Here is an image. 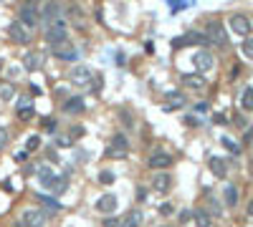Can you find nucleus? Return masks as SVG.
<instances>
[{
  "label": "nucleus",
  "mask_w": 253,
  "mask_h": 227,
  "mask_svg": "<svg viewBox=\"0 0 253 227\" xmlns=\"http://www.w3.org/2000/svg\"><path fill=\"white\" fill-rule=\"evenodd\" d=\"M193 43H205V36H203V33H195V30H193V33H188V36L172 41L175 48H180V45H193Z\"/></svg>",
  "instance_id": "nucleus-17"
},
{
  "label": "nucleus",
  "mask_w": 253,
  "mask_h": 227,
  "mask_svg": "<svg viewBox=\"0 0 253 227\" xmlns=\"http://www.w3.org/2000/svg\"><path fill=\"white\" fill-rule=\"evenodd\" d=\"M66 187H69V177H63V174H56V179L51 182V187L48 189H53L56 195H63L66 192Z\"/></svg>",
  "instance_id": "nucleus-24"
},
{
  "label": "nucleus",
  "mask_w": 253,
  "mask_h": 227,
  "mask_svg": "<svg viewBox=\"0 0 253 227\" xmlns=\"http://www.w3.org/2000/svg\"><path fill=\"white\" fill-rule=\"evenodd\" d=\"M38 179H41L43 187H51V182L56 179V174H53V169H51L48 164H41V167H38Z\"/></svg>",
  "instance_id": "nucleus-21"
},
{
  "label": "nucleus",
  "mask_w": 253,
  "mask_h": 227,
  "mask_svg": "<svg viewBox=\"0 0 253 227\" xmlns=\"http://www.w3.org/2000/svg\"><path fill=\"white\" fill-rule=\"evenodd\" d=\"M8 139H10V136H8V131H5V129H0V152H3L5 146H8Z\"/></svg>",
  "instance_id": "nucleus-36"
},
{
  "label": "nucleus",
  "mask_w": 253,
  "mask_h": 227,
  "mask_svg": "<svg viewBox=\"0 0 253 227\" xmlns=\"http://www.w3.org/2000/svg\"><path fill=\"white\" fill-rule=\"evenodd\" d=\"M28 154H30L28 149H20V152H18L13 159H15V162H28Z\"/></svg>",
  "instance_id": "nucleus-37"
},
{
  "label": "nucleus",
  "mask_w": 253,
  "mask_h": 227,
  "mask_svg": "<svg viewBox=\"0 0 253 227\" xmlns=\"http://www.w3.org/2000/svg\"><path fill=\"white\" fill-rule=\"evenodd\" d=\"M170 164H172V154H167L164 149H155L147 156V167L149 169H157V172H164Z\"/></svg>",
  "instance_id": "nucleus-2"
},
{
  "label": "nucleus",
  "mask_w": 253,
  "mask_h": 227,
  "mask_svg": "<svg viewBox=\"0 0 253 227\" xmlns=\"http://www.w3.org/2000/svg\"><path fill=\"white\" fill-rule=\"evenodd\" d=\"M240 106L246 111H253V88H246L243 96H240Z\"/></svg>",
  "instance_id": "nucleus-30"
},
{
  "label": "nucleus",
  "mask_w": 253,
  "mask_h": 227,
  "mask_svg": "<svg viewBox=\"0 0 253 227\" xmlns=\"http://www.w3.org/2000/svg\"><path fill=\"white\" fill-rule=\"evenodd\" d=\"M248 214H251V217H253V199L248 202Z\"/></svg>",
  "instance_id": "nucleus-43"
},
{
  "label": "nucleus",
  "mask_w": 253,
  "mask_h": 227,
  "mask_svg": "<svg viewBox=\"0 0 253 227\" xmlns=\"http://www.w3.org/2000/svg\"><path fill=\"white\" fill-rule=\"evenodd\" d=\"M8 36H10V41L13 43H30V30L23 26V23H10V28H8Z\"/></svg>",
  "instance_id": "nucleus-8"
},
{
  "label": "nucleus",
  "mask_w": 253,
  "mask_h": 227,
  "mask_svg": "<svg viewBox=\"0 0 253 227\" xmlns=\"http://www.w3.org/2000/svg\"><path fill=\"white\" fill-rule=\"evenodd\" d=\"M193 63L200 73H205L215 66V58H213V53H208V51H197V53H193Z\"/></svg>",
  "instance_id": "nucleus-9"
},
{
  "label": "nucleus",
  "mask_w": 253,
  "mask_h": 227,
  "mask_svg": "<svg viewBox=\"0 0 253 227\" xmlns=\"http://www.w3.org/2000/svg\"><path fill=\"white\" fill-rule=\"evenodd\" d=\"M203 36H205V41H210V43H215V45H225V43H228L221 23H208V28H205Z\"/></svg>",
  "instance_id": "nucleus-7"
},
{
  "label": "nucleus",
  "mask_w": 253,
  "mask_h": 227,
  "mask_svg": "<svg viewBox=\"0 0 253 227\" xmlns=\"http://www.w3.org/2000/svg\"><path fill=\"white\" fill-rule=\"evenodd\" d=\"M0 68H3V61H0Z\"/></svg>",
  "instance_id": "nucleus-46"
},
{
  "label": "nucleus",
  "mask_w": 253,
  "mask_h": 227,
  "mask_svg": "<svg viewBox=\"0 0 253 227\" xmlns=\"http://www.w3.org/2000/svg\"><path fill=\"white\" fill-rule=\"evenodd\" d=\"M117 195H104V197H99V202H96V210L102 212V214H112L114 210H117Z\"/></svg>",
  "instance_id": "nucleus-13"
},
{
  "label": "nucleus",
  "mask_w": 253,
  "mask_h": 227,
  "mask_svg": "<svg viewBox=\"0 0 253 227\" xmlns=\"http://www.w3.org/2000/svg\"><path fill=\"white\" fill-rule=\"evenodd\" d=\"M81 134H84V127H74L71 129V139H79Z\"/></svg>",
  "instance_id": "nucleus-39"
},
{
  "label": "nucleus",
  "mask_w": 253,
  "mask_h": 227,
  "mask_svg": "<svg viewBox=\"0 0 253 227\" xmlns=\"http://www.w3.org/2000/svg\"><path fill=\"white\" fill-rule=\"evenodd\" d=\"M243 53H246V58H251V61H253V41H251V38H246V41H243Z\"/></svg>",
  "instance_id": "nucleus-33"
},
{
  "label": "nucleus",
  "mask_w": 253,
  "mask_h": 227,
  "mask_svg": "<svg viewBox=\"0 0 253 227\" xmlns=\"http://www.w3.org/2000/svg\"><path fill=\"white\" fill-rule=\"evenodd\" d=\"M41 202L46 204V207H51V210H59V207H61L56 199H51V197H46V195H41Z\"/></svg>",
  "instance_id": "nucleus-34"
},
{
  "label": "nucleus",
  "mask_w": 253,
  "mask_h": 227,
  "mask_svg": "<svg viewBox=\"0 0 253 227\" xmlns=\"http://www.w3.org/2000/svg\"><path fill=\"white\" fill-rule=\"evenodd\" d=\"M221 144L225 146V149H228L230 154H240V146H238L233 139H228V136H223V139H221Z\"/></svg>",
  "instance_id": "nucleus-31"
},
{
  "label": "nucleus",
  "mask_w": 253,
  "mask_h": 227,
  "mask_svg": "<svg viewBox=\"0 0 253 227\" xmlns=\"http://www.w3.org/2000/svg\"><path fill=\"white\" fill-rule=\"evenodd\" d=\"M23 225L26 227H46V212L43 210H26L23 212Z\"/></svg>",
  "instance_id": "nucleus-11"
},
{
  "label": "nucleus",
  "mask_w": 253,
  "mask_h": 227,
  "mask_svg": "<svg viewBox=\"0 0 253 227\" xmlns=\"http://www.w3.org/2000/svg\"><path fill=\"white\" fill-rule=\"evenodd\" d=\"M230 30L236 33V36H248L251 33V20L246 18V15H240V13H236V15H230Z\"/></svg>",
  "instance_id": "nucleus-10"
},
{
  "label": "nucleus",
  "mask_w": 253,
  "mask_h": 227,
  "mask_svg": "<svg viewBox=\"0 0 253 227\" xmlns=\"http://www.w3.org/2000/svg\"><path fill=\"white\" fill-rule=\"evenodd\" d=\"M127 149H129L127 136H124V134H117L114 142H112V146L106 149V156H112V159H124V156H127Z\"/></svg>",
  "instance_id": "nucleus-6"
},
{
  "label": "nucleus",
  "mask_w": 253,
  "mask_h": 227,
  "mask_svg": "<svg viewBox=\"0 0 253 227\" xmlns=\"http://www.w3.org/2000/svg\"><path fill=\"white\" fill-rule=\"evenodd\" d=\"M180 222H182V225L193 222V212H190V210H182V212H180Z\"/></svg>",
  "instance_id": "nucleus-35"
},
{
  "label": "nucleus",
  "mask_w": 253,
  "mask_h": 227,
  "mask_svg": "<svg viewBox=\"0 0 253 227\" xmlns=\"http://www.w3.org/2000/svg\"><path fill=\"white\" fill-rule=\"evenodd\" d=\"M53 56H56L59 61H69V63L79 61V51H76L69 41H63V43H56V45H53Z\"/></svg>",
  "instance_id": "nucleus-5"
},
{
  "label": "nucleus",
  "mask_w": 253,
  "mask_h": 227,
  "mask_svg": "<svg viewBox=\"0 0 253 227\" xmlns=\"http://www.w3.org/2000/svg\"><path fill=\"white\" fill-rule=\"evenodd\" d=\"M15 227H26V225H23V222H18V225H15Z\"/></svg>",
  "instance_id": "nucleus-44"
},
{
  "label": "nucleus",
  "mask_w": 253,
  "mask_h": 227,
  "mask_svg": "<svg viewBox=\"0 0 253 227\" xmlns=\"http://www.w3.org/2000/svg\"><path fill=\"white\" fill-rule=\"evenodd\" d=\"M208 167H210V172L218 179H223L228 174V164H225V159H221V156H210V159H208Z\"/></svg>",
  "instance_id": "nucleus-15"
},
{
  "label": "nucleus",
  "mask_w": 253,
  "mask_h": 227,
  "mask_svg": "<svg viewBox=\"0 0 253 227\" xmlns=\"http://www.w3.org/2000/svg\"><path fill=\"white\" fill-rule=\"evenodd\" d=\"M74 139H71V136H59V146H69Z\"/></svg>",
  "instance_id": "nucleus-40"
},
{
  "label": "nucleus",
  "mask_w": 253,
  "mask_h": 227,
  "mask_svg": "<svg viewBox=\"0 0 253 227\" xmlns=\"http://www.w3.org/2000/svg\"><path fill=\"white\" fill-rule=\"evenodd\" d=\"M13 96H15L13 84H0V101H13Z\"/></svg>",
  "instance_id": "nucleus-26"
},
{
  "label": "nucleus",
  "mask_w": 253,
  "mask_h": 227,
  "mask_svg": "<svg viewBox=\"0 0 253 227\" xmlns=\"http://www.w3.org/2000/svg\"><path fill=\"white\" fill-rule=\"evenodd\" d=\"M152 187L164 195V192L172 187V177H170V174H164V172H160V174H155V179H152Z\"/></svg>",
  "instance_id": "nucleus-18"
},
{
  "label": "nucleus",
  "mask_w": 253,
  "mask_h": 227,
  "mask_svg": "<svg viewBox=\"0 0 253 227\" xmlns=\"http://www.w3.org/2000/svg\"><path fill=\"white\" fill-rule=\"evenodd\" d=\"M223 195H225V204H228V207H236V204H238V189L233 184H228Z\"/></svg>",
  "instance_id": "nucleus-25"
},
{
  "label": "nucleus",
  "mask_w": 253,
  "mask_h": 227,
  "mask_svg": "<svg viewBox=\"0 0 253 227\" xmlns=\"http://www.w3.org/2000/svg\"><path fill=\"white\" fill-rule=\"evenodd\" d=\"M164 227H167V225H164Z\"/></svg>",
  "instance_id": "nucleus-47"
},
{
  "label": "nucleus",
  "mask_w": 253,
  "mask_h": 227,
  "mask_svg": "<svg viewBox=\"0 0 253 227\" xmlns=\"http://www.w3.org/2000/svg\"><path fill=\"white\" fill-rule=\"evenodd\" d=\"M104 225H106V227H117V220H114V217H109Z\"/></svg>",
  "instance_id": "nucleus-42"
},
{
  "label": "nucleus",
  "mask_w": 253,
  "mask_h": 227,
  "mask_svg": "<svg viewBox=\"0 0 253 227\" xmlns=\"http://www.w3.org/2000/svg\"><path fill=\"white\" fill-rule=\"evenodd\" d=\"M142 225V212L139 210H132L124 214V220L119 222V227H139Z\"/></svg>",
  "instance_id": "nucleus-20"
},
{
  "label": "nucleus",
  "mask_w": 253,
  "mask_h": 227,
  "mask_svg": "<svg viewBox=\"0 0 253 227\" xmlns=\"http://www.w3.org/2000/svg\"><path fill=\"white\" fill-rule=\"evenodd\" d=\"M147 199V189L145 187H137V202H145Z\"/></svg>",
  "instance_id": "nucleus-38"
},
{
  "label": "nucleus",
  "mask_w": 253,
  "mask_h": 227,
  "mask_svg": "<svg viewBox=\"0 0 253 227\" xmlns=\"http://www.w3.org/2000/svg\"><path fill=\"white\" fill-rule=\"evenodd\" d=\"M182 84L188 86V88L203 91L205 88V76L203 73H182Z\"/></svg>",
  "instance_id": "nucleus-16"
},
{
  "label": "nucleus",
  "mask_w": 253,
  "mask_h": 227,
  "mask_svg": "<svg viewBox=\"0 0 253 227\" xmlns=\"http://www.w3.org/2000/svg\"><path fill=\"white\" fill-rule=\"evenodd\" d=\"M251 174H253V162H251Z\"/></svg>",
  "instance_id": "nucleus-45"
},
{
  "label": "nucleus",
  "mask_w": 253,
  "mask_h": 227,
  "mask_svg": "<svg viewBox=\"0 0 253 227\" xmlns=\"http://www.w3.org/2000/svg\"><path fill=\"white\" fill-rule=\"evenodd\" d=\"M41 146V136H28V142H26V149L28 152H36Z\"/></svg>",
  "instance_id": "nucleus-32"
},
{
  "label": "nucleus",
  "mask_w": 253,
  "mask_h": 227,
  "mask_svg": "<svg viewBox=\"0 0 253 227\" xmlns=\"http://www.w3.org/2000/svg\"><path fill=\"white\" fill-rule=\"evenodd\" d=\"M46 41H48L51 45L69 41V33H66V23H63V18H61V20H56L53 26H48V28H46Z\"/></svg>",
  "instance_id": "nucleus-4"
},
{
  "label": "nucleus",
  "mask_w": 253,
  "mask_h": 227,
  "mask_svg": "<svg viewBox=\"0 0 253 227\" xmlns=\"http://www.w3.org/2000/svg\"><path fill=\"white\" fill-rule=\"evenodd\" d=\"M180 106H185V96L178 94V91H170L167 101H164V111H172V109H180Z\"/></svg>",
  "instance_id": "nucleus-19"
},
{
  "label": "nucleus",
  "mask_w": 253,
  "mask_h": 227,
  "mask_svg": "<svg viewBox=\"0 0 253 227\" xmlns=\"http://www.w3.org/2000/svg\"><path fill=\"white\" fill-rule=\"evenodd\" d=\"M172 212V204H162L160 207V214H170Z\"/></svg>",
  "instance_id": "nucleus-41"
},
{
  "label": "nucleus",
  "mask_w": 253,
  "mask_h": 227,
  "mask_svg": "<svg viewBox=\"0 0 253 227\" xmlns=\"http://www.w3.org/2000/svg\"><path fill=\"white\" fill-rule=\"evenodd\" d=\"M38 53H26L23 56V66L28 68V71H36V68H38Z\"/></svg>",
  "instance_id": "nucleus-28"
},
{
  "label": "nucleus",
  "mask_w": 253,
  "mask_h": 227,
  "mask_svg": "<svg viewBox=\"0 0 253 227\" xmlns=\"http://www.w3.org/2000/svg\"><path fill=\"white\" fill-rule=\"evenodd\" d=\"M91 78H94V73H91V68H86V66H79V68L71 71V81L76 86H89Z\"/></svg>",
  "instance_id": "nucleus-12"
},
{
  "label": "nucleus",
  "mask_w": 253,
  "mask_h": 227,
  "mask_svg": "<svg viewBox=\"0 0 253 227\" xmlns=\"http://www.w3.org/2000/svg\"><path fill=\"white\" fill-rule=\"evenodd\" d=\"M99 182H102V184H114L117 182V174L112 172V169H102V172H99Z\"/></svg>",
  "instance_id": "nucleus-29"
},
{
  "label": "nucleus",
  "mask_w": 253,
  "mask_h": 227,
  "mask_svg": "<svg viewBox=\"0 0 253 227\" xmlns=\"http://www.w3.org/2000/svg\"><path fill=\"white\" fill-rule=\"evenodd\" d=\"M84 109H86V104L81 96H69L63 101V114H84Z\"/></svg>",
  "instance_id": "nucleus-14"
},
{
  "label": "nucleus",
  "mask_w": 253,
  "mask_h": 227,
  "mask_svg": "<svg viewBox=\"0 0 253 227\" xmlns=\"http://www.w3.org/2000/svg\"><path fill=\"white\" fill-rule=\"evenodd\" d=\"M33 104H30V99H20V104H18V116L23 119V121H28L30 116H33Z\"/></svg>",
  "instance_id": "nucleus-22"
},
{
  "label": "nucleus",
  "mask_w": 253,
  "mask_h": 227,
  "mask_svg": "<svg viewBox=\"0 0 253 227\" xmlns=\"http://www.w3.org/2000/svg\"><path fill=\"white\" fill-rule=\"evenodd\" d=\"M193 220L197 222V227H208L210 225V214H208L205 210H197V212H193Z\"/></svg>",
  "instance_id": "nucleus-27"
},
{
  "label": "nucleus",
  "mask_w": 253,
  "mask_h": 227,
  "mask_svg": "<svg viewBox=\"0 0 253 227\" xmlns=\"http://www.w3.org/2000/svg\"><path fill=\"white\" fill-rule=\"evenodd\" d=\"M41 20H43V26H53V23H56V20H61L63 18V8H61V3H59V0H51V3H46V5H43V10H41Z\"/></svg>",
  "instance_id": "nucleus-1"
},
{
  "label": "nucleus",
  "mask_w": 253,
  "mask_h": 227,
  "mask_svg": "<svg viewBox=\"0 0 253 227\" xmlns=\"http://www.w3.org/2000/svg\"><path fill=\"white\" fill-rule=\"evenodd\" d=\"M20 23H23L26 28H33V26H38L41 23V15H38V8L33 0H28V3L20 5Z\"/></svg>",
  "instance_id": "nucleus-3"
},
{
  "label": "nucleus",
  "mask_w": 253,
  "mask_h": 227,
  "mask_svg": "<svg viewBox=\"0 0 253 227\" xmlns=\"http://www.w3.org/2000/svg\"><path fill=\"white\" fill-rule=\"evenodd\" d=\"M69 18H71V23L76 28H84L86 26V20H84V15H81V8L79 5H71L69 8Z\"/></svg>",
  "instance_id": "nucleus-23"
}]
</instances>
